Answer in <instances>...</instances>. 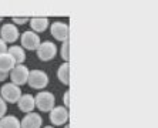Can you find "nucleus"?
I'll use <instances>...</instances> for the list:
<instances>
[{"mask_svg":"<svg viewBox=\"0 0 158 128\" xmlns=\"http://www.w3.org/2000/svg\"><path fill=\"white\" fill-rule=\"evenodd\" d=\"M17 104H19V108H20L23 113H31V111L34 110V107H36V104H34V97L30 94L22 95L20 100L17 101Z\"/></svg>","mask_w":158,"mask_h":128,"instance_id":"nucleus-11","label":"nucleus"},{"mask_svg":"<svg viewBox=\"0 0 158 128\" xmlns=\"http://www.w3.org/2000/svg\"><path fill=\"white\" fill-rule=\"evenodd\" d=\"M56 53H57V47H56V44L52 43V41L40 43L39 48H37V57L41 61H48V60L54 59Z\"/></svg>","mask_w":158,"mask_h":128,"instance_id":"nucleus-4","label":"nucleus"},{"mask_svg":"<svg viewBox=\"0 0 158 128\" xmlns=\"http://www.w3.org/2000/svg\"><path fill=\"white\" fill-rule=\"evenodd\" d=\"M69 46H70V43H69V40L64 41V44H63V48H61V57L66 61H69V59H70V54H69Z\"/></svg>","mask_w":158,"mask_h":128,"instance_id":"nucleus-17","label":"nucleus"},{"mask_svg":"<svg viewBox=\"0 0 158 128\" xmlns=\"http://www.w3.org/2000/svg\"><path fill=\"white\" fill-rule=\"evenodd\" d=\"M30 26L34 31H44L48 27V20L46 17H33L30 20Z\"/></svg>","mask_w":158,"mask_h":128,"instance_id":"nucleus-15","label":"nucleus"},{"mask_svg":"<svg viewBox=\"0 0 158 128\" xmlns=\"http://www.w3.org/2000/svg\"><path fill=\"white\" fill-rule=\"evenodd\" d=\"M6 111H7V105H6V102H4V100L0 97V118L4 117V114H6Z\"/></svg>","mask_w":158,"mask_h":128,"instance_id":"nucleus-18","label":"nucleus"},{"mask_svg":"<svg viewBox=\"0 0 158 128\" xmlns=\"http://www.w3.org/2000/svg\"><path fill=\"white\" fill-rule=\"evenodd\" d=\"M0 128H20V121L13 115H4L0 118Z\"/></svg>","mask_w":158,"mask_h":128,"instance_id":"nucleus-16","label":"nucleus"},{"mask_svg":"<svg viewBox=\"0 0 158 128\" xmlns=\"http://www.w3.org/2000/svg\"><path fill=\"white\" fill-rule=\"evenodd\" d=\"M27 83L31 88H44L48 84V77L47 74L41 71V70H33V71H29V78H27Z\"/></svg>","mask_w":158,"mask_h":128,"instance_id":"nucleus-2","label":"nucleus"},{"mask_svg":"<svg viewBox=\"0 0 158 128\" xmlns=\"http://www.w3.org/2000/svg\"><path fill=\"white\" fill-rule=\"evenodd\" d=\"M66 128H69V127H66Z\"/></svg>","mask_w":158,"mask_h":128,"instance_id":"nucleus-25","label":"nucleus"},{"mask_svg":"<svg viewBox=\"0 0 158 128\" xmlns=\"http://www.w3.org/2000/svg\"><path fill=\"white\" fill-rule=\"evenodd\" d=\"M13 22L19 23V24H24L27 23V17H13Z\"/></svg>","mask_w":158,"mask_h":128,"instance_id":"nucleus-19","label":"nucleus"},{"mask_svg":"<svg viewBox=\"0 0 158 128\" xmlns=\"http://www.w3.org/2000/svg\"><path fill=\"white\" fill-rule=\"evenodd\" d=\"M22 46L27 50H37L40 46V39L33 31H24L22 36Z\"/></svg>","mask_w":158,"mask_h":128,"instance_id":"nucleus-9","label":"nucleus"},{"mask_svg":"<svg viewBox=\"0 0 158 128\" xmlns=\"http://www.w3.org/2000/svg\"><path fill=\"white\" fill-rule=\"evenodd\" d=\"M9 56H10L13 61L15 63H19V64H22L24 60H26V56H24V51H23L22 47H17V46H13V47L9 48Z\"/></svg>","mask_w":158,"mask_h":128,"instance_id":"nucleus-14","label":"nucleus"},{"mask_svg":"<svg viewBox=\"0 0 158 128\" xmlns=\"http://www.w3.org/2000/svg\"><path fill=\"white\" fill-rule=\"evenodd\" d=\"M10 78L11 81H13V84L15 85H23L27 83V78H29V70H27V67L24 66H15V68L11 70L10 73Z\"/></svg>","mask_w":158,"mask_h":128,"instance_id":"nucleus-5","label":"nucleus"},{"mask_svg":"<svg viewBox=\"0 0 158 128\" xmlns=\"http://www.w3.org/2000/svg\"><path fill=\"white\" fill-rule=\"evenodd\" d=\"M2 98L7 102H17L22 97V90L15 85L13 83H9V84H4L2 87Z\"/></svg>","mask_w":158,"mask_h":128,"instance_id":"nucleus-3","label":"nucleus"},{"mask_svg":"<svg viewBox=\"0 0 158 128\" xmlns=\"http://www.w3.org/2000/svg\"><path fill=\"white\" fill-rule=\"evenodd\" d=\"M0 39L4 41V43H13L19 39V30L16 29L15 24L11 23H7L4 24L2 29H0Z\"/></svg>","mask_w":158,"mask_h":128,"instance_id":"nucleus-8","label":"nucleus"},{"mask_svg":"<svg viewBox=\"0 0 158 128\" xmlns=\"http://www.w3.org/2000/svg\"><path fill=\"white\" fill-rule=\"evenodd\" d=\"M34 104H36V107H39L40 111L48 113L54 108V95L48 91H41L36 95Z\"/></svg>","mask_w":158,"mask_h":128,"instance_id":"nucleus-1","label":"nucleus"},{"mask_svg":"<svg viewBox=\"0 0 158 128\" xmlns=\"http://www.w3.org/2000/svg\"><path fill=\"white\" fill-rule=\"evenodd\" d=\"M7 76H9L7 73H2V71H0V81L6 80V78H7Z\"/></svg>","mask_w":158,"mask_h":128,"instance_id":"nucleus-21","label":"nucleus"},{"mask_svg":"<svg viewBox=\"0 0 158 128\" xmlns=\"http://www.w3.org/2000/svg\"><path fill=\"white\" fill-rule=\"evenodd\" d=\"M0 20H2V17H0Z\"/></svg>","mask_w":158,"mask_h":128,"instance_id":"nucleus-24","label":"nucleus"},{"mask_svg":"<svg viewBox=\"0 0 158 128\" xmlns=\"http://www.w3.org/2000/svg\"><path fill=\"white\" fill-rule=\"evenodd\" d=\"M67 120H69V111L64 107H54L50 111V121L53 125L66 124Z\"/></svg>","mask_w":158,"mask_h":128,"instance_id":"nucleus-7","label":"nucleus"},{"mask_svg":"<svg viewBox=\"0 0 158 128\" xmlns=\"http://www.w3.org/2000/svg\"><path fill=\"white\" fill-rule=\"evenodd\" d=\"M15 66H16V63L13 61V59H11L7 53L0 54V71L2 73L9 74V71H11V70L15 68Z\"/></svg>","mask_w":158,"mask_h":128,"instance_id":"nucleus-12","label":"nucleus"},{"mask_svg":"<svg viewBox=\"0 0 158 128\" xmlns=\"http://www.w3.org/2000/svg\"><path fill=\"white\" fill-rule=\"evenodd\" d=\"M46 128H53V127H46Z\"/></svg>","mask_w":158,"mask_h":128,"instance_id":"nucleus-23","label":"nucleus"},{"mask_svg":"<svg viewBox=\"0 0 158 128\" xmlns=\"http://www.w3.org/2000/svg\"><path fill=\"white\" fill-rule=\"evenodd\" d=\"M50 30H52V34L54 36L56 40H60V41L69 40L70 29H69V24H66V23L54 22L52 26H50Z\"/></svg>","mask_w":158,"mask_h":128,"instance_id":"nucleus-6","label":"nucleus"},{"mask_svg":"<svg viewBox=\"0 0 158 128\" xmlns=\"http://www.w3.org/2000/svg\"><path fill=\"white\" fill-rule=\"evenodd\" d=\"M43 124V120L39 114H27L26 117L22 120L20 122V128H40Z\"/></svg>","mask_w":158,"mask_h":128,"instance_id":"nucleus-10","label":"nucleus"},{"mask_svg":"<svg viewBox=\"0 0 158 128\" xmlns=\"http://www.w3.org/2000/svg\"><path fill=\"white\" fill-rule=\"evenodd\" d=\"M57 77H59V80L61 81L63 84L66 85L70 84V66H69V63H64L63 66L59 67Z\"/></svg>","mask_w":158,"mask_h":128,"instance_id":"nucleus-13","label":"nucleus"},{"mask_svg":"<svg viewBox=\"0 0 158 128\" xmlns=\"http://www.w3.org/2000/svg\"><path fill=\"white\" fill-rule=\"evenodd\" d=\"M6 50H7V46H6V43H4L2 39H0V54H4Z\"/></svg>","mask_w":158,"mask_h":128,"instance_id":"nucleus-20","label":"nucleus"},{"mask_svg":"<svg viewBox=\"0 0 158 128\" xmlns=\"http://www.w3.org/2000/svg\"><path fill=\"white\" fill-rule=\"evenodd\" d=\"M64 104H66V105L70 104V102H69V93H66V95H64Z\"/></svg>","mask_w":158,"mask_h":128,"instance_id":"nucleus-22","label":"nucleus"}]
</instances>
